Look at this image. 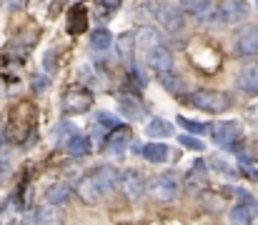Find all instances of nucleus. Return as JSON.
I'll use <instances>...</instances> for the list:
<instances>
[{"label": "nucleus", "instance_id": "aec40b11", "mask_svg": "<svg viewBox=\"0 0 258 225\" xmlns=\"http://www.w3.org/2000/svg\"><path fill=\"white\" fill-rule=\"evenodd\" d=\"M66 150H68L71 155H76V158L88 155V153H90V138H88V135H73V138L66 143Z\"/></svg>", "mask_w": 258, "mask_h": 225}, {"label": "nucleus", "instance_id": "39448f33", "mask_svg": "<svg viewBox=\"0 0 258 225\" xmlns=\"http://www.w3.org/2000/svg\"><path fill=\"white\" fill-rule=\"evenodd\" d=\"M90 108H93V93L86 88H71L63 95V110L68 115H81V113H88Z\"/></svg>", "mask_w": 258, "mask_h": 225}, {"label": "nucleus", "instance_id": "393cba45", "mask_svg": "<svg viewBox=\"0 0 258 225\" xmlns=\"http://www.w3.org/2000/svg\"><path fill=\"white\" fill-rule=\"evenodd\" d=\"M178 123L188 130V133H206L208 130V123H198V120H190V118H178Z\"/></svg>", "mask_w": 258, "mask_h": 225}, {"label": "nucleus", "instance_id": "b1692460", "mask_svg": "<svg viewBox=\"0 0 258 225\" xmlns=\"http://www.w3.org/2000/svg\"><path fill=\"white\" fill-rule=\"evenodd\" d=\"M18 200L15 198H10L8 203H5V208H0V225H10L13 223V218H15V213H18V208L20 205H15Z\"/></svg>", "mask_w": 258, "mask_h": 225}, {"label": "nucleus", "instance_id": "0eeeda50", "mask_svg": "<svg viewBox=\"0 0 258 225\" xmlns=\"http://www.w3.org/2000/svg\"><path fill=\"white\" fill-rule=\"evenodd\" d=\"M120 190L128 200H138L146 193V178L138 170H125L120 175Z\"/></svg>", "mask_w": 258, "mask_h": 225}, {"label": "nucleus", "instance_id": "7c9ffc66", "mask_svg": "<svg viewBox=\"0 0 258 225\" xmlns=\"http://www.w3.org/2000/svg\"><path fill=\"white\" fill-rule=\"evenodd\" d=\"M238 195L243 198V203H248V210H253V213L258 215V203H256V200H253V198H251L246 190H238Z\"/></svg>", "mask_w": 258, "mask_h": 225}, {"label": "nucleus", "instance_id": "72a5a7b5", "mask_svg": "<svg viewBox=\"0 0 258 225\" xmlns=\"http://www.w3.org/2000/svg\"><path fill=\"white\" fill-rule=\"evenodd\" d=\"M8 3H10V8H13V10H18V8H25V5H28V0H8Z\"/></svg>", "mask_w": 258, "mask_h": 225}, {"label": "nucleus", "instance_id": "9b49d317", "mask_svg": "<svg viewBox=\"0 0 258 225\" xmlns=\"http://www.w3.org/2000/svg\"><path fill=\"white\" fill-rule=\"evenodd\" d=\"M248 15V5L243 0H223L221 10H218V18L226 20V23H236V20H243Z\"/></svg>", "mask_w": 258, "mask_h": 225}, {"label": "nucleus", "instance_id": "20e7f679", "mask_svg": "<svg viewBox=\"0 0 258 225\" xmlns=\"http://www.w3.org/2000/svg\"><path fill=\"white\" fill-rule=\"evenodd\" d=\"M148 193H151V198L156 203H168L178 193V178L173 173H163V175L153 178L151 185H148Z\"/></svg>", "mask_w": 258, "mask_h": 225}, {"label": "nucleus", "instance_id": "6e6552de", "mask_svg": "<svg viewBox=\"0 0 258 225\" xmlns=\"http://www.w3.org/2000/svg\"><path fill=\"white\" fill-rule=\"evenodd\" d=\"M206 185H208V178H206V163L198 160V163H193L190 173L185 175V193H188V195H198L201 190H206Z\"/></svg>", "mask_w": 258, "mask_h": 225}, {"label": "nucleus", "instance_id": "f03ea898", "mask_svg": "<svg viewBox=\"0 0 258 225\" xmlns=\"http://www.w3.org/2000/svg\"><path fill=\"white\" fill-rule=\"evenodd\" d=\"M35 120H38V110L33 103L23 100L18 103L13 110H10V118H8V128H5V135L10 143H25L35 128Z\"/></svg>", "mask_w": 258, "mask_h": 225}, {"label": "nucleus", "instance_id": "2f4dec72", "mask_svg": "<svg viewBox=\"0 0 258 225\" xmlns=\"http://www.w3.org/2000/svg\"><path fill=\"white\" fill-rule=\"evenodd\" d=\"M33 88H35L38 93L45 90V88H48V78H45V80H43V78H33Z\"/></svg>", "mask_w": 258, "mask_h": 225}, {"label": "nucleus", "instance_id": "5701e85b", "mask_svg": "<svg viewBox=\"0 0 258 225\" xmlns=\"http://www.w3.org/2000/svg\"><path fill=\"white\" fill-rule=\"evenodd\" d=\"M231 225H251V210L246 205H236L231 210Z\"/></svg>", "mask_w": 258, "mask_h": 225}, {"label": "nucleus", "instance_id": "f257e3e1", "mask_svg": "<svg viewBox=\"0 0 258 225\" xmlns=\"http://www.w3.org/2000/svg\"><path fill=\"white\" fill-rule=\"evenodd\" d=\"M115 178H118V173H115L113 165H98L95 170L88 173L86 178L81 180V185H78L81 200L88 203V205H98L110 193V188L115 185Z\"/></svg>", "mask_w": 258, "mask_h": 225}, {"label": "nucleus", "instance_id": "4be33fe9", "mask_svg": "<svg viewBox=\"0 0 258 225\" xmlns=\"http://www.w3.org/2000/svg\"><path fill=\"white\" fill-rule=\"evenodd\" d=\"M183 8H185L188 13L203 18V15L211 13V0H183Z\"/></svg>", "mask_w": 258, "mask_h": 225}, {"label": "nucleus", "instance_id": "9d476101", "mask_svg": "<svg viewBox=\"0 0 258 225\" xmlns=\"http://www.w3.org/2000/svg\"><path fill=\"white\" fill-rule=\"evenodd\" d=\"M236 50L241 55H256L258 53V28L256 25H248L238 33L236 38Z\"/></svg>", "mask_w": 258, "mask_h": 225}, {"label": "nucleus", "instance_id": "2eb2a0df", "mask_svg": "<svg viewBox=\"0 0 258 225\" xmlns=\"http://www.w3.org/2000/svg\"><path fill=\"white\" fill-rule=\"evenodd\" d=\"M71 190H73V188H71V183H55V185L45 193V203L58 208V205H63V203L71 198Z\"/></svg>", "mask_w": 258, "mask_h": 225}, {"label": "nucleus", "instance_id": "412c9836", "mask_svg": "<svg viewBox=\"0 0 258 225\" xmlns=\"http://www.w3.org/2000/svg\"><path fill=\"white\" fill-rule=\"evenodd\" d=\"M110 43H113L110 30H105V28L93 30V35H90V48H93V50H108V48H110Z\"/></svg>", "mask_w": 258, "mask_h": 225}, {"label": "nucleus", "instance_id": "bb28decb", "mask_svg": "<svg viewBox=\"0 0 258 225\" xmlns=\"http://www.w3.org/2000/svg\"><path fill=\"white\" fill-rule=\"evenodd\" d=\"M98 125H100V128L113 130V128H118V120H115L110 113H98Z\"/></svg>", "mask_w": 258, "mask_h": 225}, {"label": "nucleus", "instance_id": "c9c22d12", "mask_svg": "<svg viewBox=\"0 0 258 225\" xmlns=\"http://www.w3.org/2000/svg\"><path fill=\"white\" fill-rule=\"evenodd\" d=\"M256 3H258V0H256Z\"/></svg>", "mask_w": 258, "mask_h": 225}, {"label": "nucleus", "instance_id": "423d86ee", "mask_svg": "<svg viewBox=\"0 0 258 225\" xmlns=\"http://www.w3.org/2000/svg\"><path fill=\"white\" fill-rule=\"evenodd\" d=\"M211 135H213V143H216V145H221V148H236L233 143L241 138V125H238L236 120L213 123Z\"/></svg>", "mask_w": 258, "mask_h": 225}, {"label": "nucleus", "instance_id": "c756f323", "mask_svg": "<svg viewBox=\"0 0 258 225\" xmlns=\"http://www.w3.org/2000/svg\"><path fill=\"white\" fill-rule=\"evenodd\" d=\"M55 55H58V50H48V53H45V58H43V65H45L50 73L58 68V65H55Z\"/></svg>", "mask_w": 258, "mask_h": 225}, {"label": "nucleus", "instance_id": "c85d7f7f", "mask_svg": "<svg viewBox=\"0 0 258 225\" xmlns=\"http://www.w3.org/2000/svg\"><path fill=\"white\" fill-rule=\"evenodd\" d=\"M161 80H163V85H166L171 93H178V90H180V80H178V78H173L171 73H168V75H161Z\"/></svg>", "mask_w": 258, "mask_h": 225}, {"label": "nucleus", "instance_id": "6ab92c4d", "mask_svg": "<svg viewBox=\"0 0 258 225\" xmlns=\"http://www.w3.org/2000/svg\"><path fill=\"white\" fill-rule=\"evenodd\" d=\"M146 133H148L151 138H168V135H173V125L168 123V120L153 118V120L146 125Z\"/></svg>", "mask_w": 258, "mask_h": 225}, {"label": "nucleus", "instance_id": "dca6fc26", "mask_svg": "<svg viewBox=\"0 0 258 225\" xmlns=\"http://www.w3.org/2000/svg\"><path fill=\"white\" fill-rule=\"evenodd\" d=\"M88 25V13L83 5H76V8H71V13H68V30L73 33V35H78V33H83Z\"/></svg>", "mask_w": 258, "mask_h": 225}, {"label": "nucleus", "instance_id": "4468645a", "mask_svg": "<svg viewBox=\"0 0 258 225\" xmlns=\"http://www.w3.org/2000/svg\"><path fill=\"white\" fill-rule=\"evenodd\" d=\"M128 140H131V128H128V125H118V128H113V130L105 135L103 148L110 150V153H118Z\"/></svg>", "mask_w": 258, "mask_h": 225}, {"label": "nucleus", "instance_id": "ddd939ff", "mask_svg": "<svg viewBox=\"0 0 258 225\" xmlns=\"http://www.w3.org/2000/svg\"><path fill=\"white\" fill-rule=\"evenodd\" d=\"M156 15H158V20L168 28V30H180L183 28V13L175 8V5H161L158 10H156Z\"/></svg>", "mask_w": 258, "mask_h": 225}, {"label": "nucleus", "instance_id": "f704fd0d", "mask_svg": "<svg viewBox=\"0 0 258 225\" xmlns=\"http://www.w3.org/2000/svg\"><path fill=\"white\" fill-rule=\"evenodd\" d=\"M248 118H251V120H258V110H251V113H248Z\"/></svg>", "mask_w": 258, "mask_h": 225}, {"label": "nucleus", "instance_id": "f3484780", "mask_svg": "<svg viewBox=\"0 0 258 225\" xmlns=\"http://www.w3.org/2000/svg\"><path fill=\"white\" fill-rule=\"evenodd\" d=\"M120 110L125 113L128 120H138L143 115V105L136 95H120Z\"/></svg>", "mask_w": 258, "mask_h": 225}, {"label": "nucleus", "instance_id": "cd10ccee", "mask_svg": "<svg viewBox=\"0 0 258 225\" xmlns=\"http://www.w3.org/2000/svg\"><path fill=\"white\" fill-rule=\"evenodd\" d=\"M180 145L188 150H203V143L198 138H190V135H180Z\"/></svg>", "mask_w": 258, "mask_h": 225}, {"label": "nucleus", "instance_id": "f8f14e48", "mask_svg": "<svg viewBox=\"0 0 258 225\" xmlns=\"http://www.w3.org/2000/svg\"><path fill=\"white\" fill-rule=\"evenodd\" d=\"M238 88L246 95H258V63H248L238 73Z\"/></svg>", "mask_w": 258, "mask_h": 225}, {"label": "nucleus", "instance_id": "7ed1b4c3", "mask_svg": "<svg viewBox=\"0 0 258 225\" xmlns=\"http://www.w3.org/2000/svg\"><path fill=\"white\" fill-rule=\"evenodd\" d=\"M188 105L206 110V113H223L231 108V98L218 90H196L188 95Z\"/></svg>", "mask_w": 258, "mask_h": 225}, {"label": "nucleus", "instance_id": "1a4fd4ad", "mask_svg": "<svg viewBox=\"0 0 258 225\" xmlns=\"http://www.w3.org/2000/svg\"><path fill=\"white\" fill-rule=\"evenodd\" d=\"M146 60H148V65H151L156 73H161V75H168L173 70V55L166 45H158L156 50H151V53L146 55Z\"/></svg>", "mask_w": 258, "mask_h": 225}, {"label": "nucleus", "instance_id": "473e14b6", "mask_svg": "<svg viewBox=\"0 0 258 225\" xmlns=\"http://www.w3.org/2000/svg\"><path fill=\"white\" fill-rule=\"evenodd\" d=\"M120 3H123V0H100V5H103L105 10H115Z\"/></svg>", "mask_w": 258, "mask_h": 225}, {"label": "nucleus", "instance_id": "a211bd4d", "mask_svg": "<svg viewBox=\"0 0 258 225\" xmlns=\"http://www.w3.org/2000/svg\"><path fill=\"white\" fill-rule=\"evenodd\" d=\"M143 155H146V160H151V163H166L168 155H171V150H168L166 143H148V145L143 148Z\"/></svg>", "mask_w": 258, "mask_h": 225}, {"label": "nucleus", "instance_id": "a878e982", "mask_svg": "<svg viewBox=\"0 0 258 225\" xmlns=\"http://www.w3.org/2000/svg\"><path fill=\"white\" fill-rule=\"evenodd\" d=\"M208 163H211V165H213L218 173H226V175H231V178L236 175V168H231V163H226L223 158H211Z\"/></svg>", "mask_w": 258, "mask_h": 225}]
</instances>
